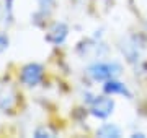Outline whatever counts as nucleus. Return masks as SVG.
<instances>
[{
    "instance_id": "1",
    "label": "nucleus",
    "mask_w": 147,
    "mask_h": 138,
    "mask_svg": "<svg viewBox=\"0 0 147 138\" xmlns=\"http://www.w3.org/2000/svg\"><path fill=\"white\" fill-rule=\"evenodd\" d=\"M121 73V65L118 62H95L87 68V76L92 81L105 83L108 80H113Z\"/></svg>"
},
{
    "instance_id": "2",
    "label": "nucleus",
    "mask_w": 147,
    "mask_h": 138,
    "mask_svg": "<svg viewBox=\"0 0 147 138\" xmlns=\"http://www.w3.org/2000/svg\"><path fill=\"white\" fill-rule=\"evenodd\" d=\"M115 101L108 96H95L90 102V112L96 119H106L113 114Z\"/></svg>"
},
{
    "instance_id": "3",
    "label": "nucleus",
    "mask_w": 147,
    "mask_h": 138,
    "mask_svg": "<svg viewBox=\"0 0 147 138\" xmlns=\"http://www.w3.org/2000/svg\"><path fill=\"white\" fill-rule=\"evenodd\" d=\"M42 75H44V68L39 64H28L25 65L20 72V81L25 86H38L42 80Z\"/></svg>"
},
{
    "instance_id": "4",
    "label": "nucleus",
    "mask_w": 147,
    "mask_h": 138,
    "mask_svg": "<svg viewBox=\"0 0 147 138\" xmlns=\"http://www.w3.org/2000/svg\"><path fill=\"white\" fill-rule=\"evenodd\" d=\"M69 34V28L65 23H54L53 26L47 29V34H46V41L47 42L54 44V46H59V44H62L65 41V37Z\"/></svg>"
},
{
    "instance_id": "5",
    "label": "nucleus",
    "mask_w": 147,
    "mask_h": 138,
    "mask_svg": "<svg viewBox=\"0 0 147 138\" xmlns=\"http://www.w3.org/2000/svg\"><path fill=\"white\" fill-rule=\"evenodd\" d=\"M103 91H105L106 94H123L126 96V98H131V91L127 90V86L124 83H119V81H116L115 78L113 80H108L105 81V85H103Z\"/></svg>"
},
{
    "instance_id": "6",
    "label": "nucleus",
    "mask_w": 147,
    "mask_h": 138,
    "mask_svg": "<svg viewBox=\"0 0 147 138\" xmlns=\"http://www.w3.org/2000/svg\"><path fill=\"white\" fill-rule=\"evenodd\" d=\"M121 52L126 55L129 62H137L141 57V47L137 46V41H134V39L124 41V44L121 46Z\"/></svg>"
},
{
    "instance_id": "7",
    "label": "nucleus",
    "mask_w": 147,
    "mask_h": 138,
    "mask_svg": "<svg viewBox=\"0 0 147 138\" xmlns=\"http://www.w3.org/2000/svg\"><path fill=\"white\" fill-rule=\"evenodd\" d=\"M15 91L11 90L10 86H5V88H2L0 90V111H10L11 107L15 106Z\"/></svg>"
},
{
    "instance_id": "8",
    "label": "nucleus",
    "mask_w": 147,
    "mask_h": 138,
    "mask_svg": "<svg viewBox=\"0 0 147 138\" xmlns=\"http://www.w3.org/2000/svg\"><path fill=\"white\" fill-rule=\"evenodd\" d=\"M96 135L101 138H110V137H121V130L119 127H116L115 123H103L98 130H96Z\"/></svg>"
},
{
    "instance_id": "9",
    "label": "nucleus",
    "mask_w": 147,
    "mask_h": 138,
    "mask_svg": "<svg viewBox=\"0 0 147 138\" xmlns=\"http://www.w3.org/2000/svg\"><path fill=\"white\" fill-rule=\"evenodd\" d=\"M38 5H39L42 13H49L56 5V0H38Z\"/></svg>"
},
{
    "instance_id": "10",
    "label": "nucleus",
    "mask_w": 147,
    "mask_h": 138,
    "mask_svg": "<svg viewBox=\"0 0 147 138\" xmlns=\"http://www.w3.org/2000/svg\"><path fill=\"white\" fill-rule=\"evenodd\" d=\"M34 137H38V138H44V137H54V133L49 130V128H46V127H39V128H36V132H34Z\"/></svg>"
},
{
    "instance_id": "11",
    "label": "nucleus",
    "mask_w": 147,
    "mask_h": 138,
    "mask_svg": "<svg viewBox=\"0 0 147 138\" xmlns=\"http://www.w3.org/2000/svg\"><path fill=\"white\" fill-rule=\"evenodd\" d=\"M7 47H8V37H7L5 34H2V33H0V54L3 52Z\"/></svg>"
}]
</instances>
